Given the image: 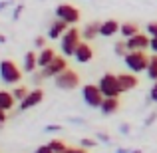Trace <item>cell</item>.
I'll return each instance as SVG.
<instances>
[{"label":"cell","instance_id":"obj_1","mask_svg":"<svg viewBox=\"0 0 157 153\" xmlns=\"http://www.w3.org/2000/svg\"><path fill=\"white\" fill-rule=\"evenodd\" d=\"M123 64L127 66L129 72L141 74V72H147L149 56L145 54V50H129V52H127V56L123 58Z\"/></svg>","mask_w":157,"mask_h":153},{"label":"cell","instance_id":"obj_11","mask_svg":"<svg viewBox=\"0 0 157 153\" xmlns=\"http://www.w3.org/2000/svg\"><path fill=\"white\" fill-rule=\"evenodd\" d=\"M74 58H76L80 64H88V62H92V58H94L92 46H90L86 40H82V42L78 44V48H76V54H74Z\"/></svg>","mask_w":157,"mask_h":153},{"label":"cell","instance_id":"obj_28","mask_svg":"<svg viewBox=\"0 0 157 153\" xmlns=\"http://www.w3.org/2000/svg\"><path fill=\"white\" fill-rule=\"evenodd\" d=\"M34 153H54V149H52L50 145H42V147H38Z\"/></svg>","mask_w":157,"mask_h":153},{"label":"cell","instance_id":"obj_7","mask_svg":"<svg viewBox=\"0 0 157 153\" xmlns=\"http://www.w3.org/2000/svg\"><path fill=\"white\" fill-rule=\"evenodd\" d=\"M80 16H82L80 10H78L76 6H72V4H60V6L56 8V18L66 20L70 26H74V24L80 22Z\"/></svg>","mask_w":157,"mask_h":153},{"label":"cell","instance_id":"obj_10","mask_svg":"<svg viewBox=\"0 0 157 153\" xmlns=\"http://www.w3.org/2000/svg\"><path fill=\"white\" fill-rule=\"evenodd\" d=\"M42 100H44V92L40 88H36V90H32V92H28V96L20 101V109L22 111L32 109V107H36L38 103H42Z\"/></svg>","mask_w":157,"mask_h":153},{"label":"cell","instance_id":"obj_31","mask_svg":"<svg viewBox=\"0 0 157 153\" xmlns=\"http://www.w3.org/2000/svg\"><path fill=\"white\" fill-rule=\"evenodd\" d=\"M0 121H6V111L0 109Z\"/></svg>","mask_w":157,"mask_h":153},{"label":"cell","instance_id":"obj_22","mask_svg":"<svg viewBox=\"0 0 157 153\" xmlns=\"http://www.w3.org/2000/svg\"><path fill=\"white\" fill-rule=\"evenodd\" d=\"M127 52H129V46H127V40H125V38H123L121 42L115 44V54H117V56L125 58V56H127Z\"/></svg>","mask_w":157,"mask_h":153},{"label":"cell","instance_id":"obj_2","mask_svg":"<svg viewBox=\"0 0 157 153\" xmlns=\"http://www.w3.org/2000/svg\"><path fill=\"white\" fill-rule=\"evenodd\" d=\"M80 36H82V30H80V28H76V26H72V28H68V30H66V34L60 38V42H62L60 48H62V54H64L66 58L76 54L78 44L82 42Z\"/></svg>","mask_w":157,"mask_h":153},{"label":"cell","instance_id":"obj_33","mask_svg":"<svg viewBox=\"0 0 157 153\" xmlns=\"http://www.w3.org/2000/svg\"><path fill=\"white\" fill-rule=\"evenodd\" d=\"M60 153H72V147H68L66 151H60Z\"/></svg>","mask_w":157,"mask_h":153},{"label":"cell","instance_id":"obj_14","mask_svg":"<svg viewBox=\"0 0 157 153\" xmlns=\"http://www.w3.org/2000/svg\"><path fill=\"white\" fill-rule=\"evenodd\" d=\"M119 28H121V24H119L117 20H105V22H101L100 34L104 36V38H111V36H115L119 32Z\"/></svg>","mask_w":157,"mask_h":153},{"label":"cell","instance_id":"obj_4","mask_svg":"<svg viewBox=\"0 0 157 153\" xmlns=\"http://www.w3.org/2000/svg\"><path fill=\"white\" fill-rule=\"evenodd\" d=\"M100 90L105 98H117L119 94H123L121 86H119V78L113 76V74H104L100 78Z\"/></svg>","mask_w":157,"mask_h":153},{"label":"cell","instance_id":"obj_23","mask_svg":"<svg viewBox=\"0 0 157 153\" xmlns=\"http://www.w3.org/2000/svg\"><path fill=\"white\" fill-rule=\"evenodd\" d=\"M48 145H50L52 149H54V153H60V151H66V149H68V145H66L62 139H52Z\"/></svg>","mask_w":157,"mask_h":153},{"label":"cell","instance_id":"obj_9","mask_svg":"<svg viewBox=\"0 0 157 153\" xmlns=\"http://www.w3.org/2000/svg\"><path fill=\"white\" fill-rule=\"evenodd\" d=\"M127 46H129V50H147L151 46V36L143 34V32H137L135 36L127 38Z\"/></svg>","mask_w":157,"mask_h":153},{"label":"cell","instance_id":"obj_32","mask_svg":"<svg viewBox=\"0 0 157 153\" xmlns=\"http://www.w3.org/2000/svg\"><path fill=\"white\" fill-rule=\"evenodd\" d=\"M72 153H88L84 147H78V149H72Z\"/></svg>","mask_w":157,"mask_h":153},{"label":"cell","instance_id":"obj_8","mask_svg":"<svg viewBox=\"0 0 157 153\" xmlns=\"http://www.w3.org/2000/svg\"><path fill=\"white\" fill-rule=\"evenodd\" d=\"M64 70H68V62H66V56H56L46 68H42V76L44 78H56L60 76Z\"/></svg>","mask_w":157,"mask_h":153},{"label":"cell","instance_id":"obj_29","mask_svg":"<svg viewBox=\"0 0 157 153\" xmlns=\"http://www.w3.org/2000/svg\"><path fill=\"white\" fill-rule=\"evenodd\" d=\"M94 145H96L94 139H82V147H94Z\"/></svg>","mask_w":157,"mask_h":153},{"label":"cell","instance_id":"obj_13","mask_svg":"<svg viewBox=\"0 0 157 153\" xmlns=\"http://www.w3.org/2000/svg\"><path fill=\"white\" fill-rule=\"evenodd\" d=\"M119 86H121V90L123 92H129V90H135L137 88V84H139V80L135 78V74L133 72H123V74H119Z\"/></svg>","mask_w":157,"mask_h":153},{"label":"cell","instance_id":"obj_18","mask_svg":"<svg viewBox=\"0 0 157 153\" xmlns=\"http://www.w3.org/2000/svg\"><path fill=\"white\" fill-rule=\"evenodd\" d=\"M14 103H16V98H14V94H12V92H6V90L0 92V109L8 111V109H12Z\"/></svg>","mask_w":157,"mask_h":153},{"label":"cell","instance_id":"obj_26","mask_svg":"<svg viewBox=\"0 0 157 153\" xmlns=\"http://www.w3.org/2000/svg\"><path fill=\"white\" fill-rule=\"evenodd\" d=\"M34 46L40 48V50H42V48H46V38H44V36H38V38L34 40Z\"/></svg>","mask_w":157,"mask_h":153},{"label":"cell","instance_id":"obj_15","mask_svg":"<svg viewBox=\"0 0 157 153\" xmlns=\"http://www.w3.org/2000/svg\"><path fill=\"white\" fill-rule=\"evenodd\" d=\"M100 28H101V22H88L84 26V30H82V38H84L86 42H90V40H94L96 36H101Z\"/></svg>","mask_w":157,"mask_h":153},{"label":"cell","instance_id":"obj_25","mask_svg":"<svg viewBox=\"0 0 157 153\" xmlns=\"http://www.w3.org/2000/svg\"><path fill=\"white\" fill-rule=\"evenodd\" d=\"M145 32L151 36V38H155V36H157V22H149L145 26Z\"/></svg>","mask_w":157,"mask_h":153},{"label":"cell","instance_id":"obj_17","mask_svg":"<svg viewBox=\"0 0 157 153\" xmlns=\"http://www.w3.org/2000/svg\"><path fill=\"white\" fill-rule=\"evenodd\" d=\"M54 58H56V52H54L52 48H42L40 54H38V68H46Z\"/></svg>","mask_w":157,"mask_h":153},{"label":"cell","instance_id":"obj_16","mask_svg":"<svg viewBox=\"0 0 157 153\" xmlns=\"http://www.w3.org/2000/svg\"><path fill=\"white\" fill-rule=\"evenodd\" d=\"M100 109H101V113H105V115L115 113V111L119 109V101H117V98H104V101H101Z\"/></svg>","mask_w":157,"mask_h":153},{"label":"cell","instance_id":"obj_6","mask_svg":"<svg viewBox=\"0 0 157 153\" xmlns=\"http://www.w3.org/2000/svg\"><path fill=\"white\" fill-rule=\"evenodd\" d=\"M54 82H56V86L60 90H76L78 86H80V76H78V72H74V70H64V72L60 74V76L54 78Z\"/></svg>","mask_w":157,"mask_h":153},{"label":"cell","instance_id":"obj_27","mask_svg":"<svg viewBox=\"0 0 157 153\" xmlns=\"http://www.w3.org/2000/svg\"><path fill=\"white\" fill-rule=\"evenodd\" d=\"M149 100L157 103V82H153V86H151V92H149Z\"/></svg>","mask_w":157,"mask_h":153},{"label":"cell","instance_id":"obj_5","mask_svg":"<svg viewBox=\"0 0 157 153\" xmlns=\"http://www.w3.org/2000/svg\"><path fill=\"white\" fill-rule=\"evenodd\" d=\"M82 98H84V101L88 103L90 107H100L105 96H104V94H101L100 86H94V84H86L84 88H82Z\"/></svg>","mask_w":157,"mask_h":153},{"label":"cell","instance_id":"obj_19","mask_svg":"<svg viewBox=\"0 0 157 153\" xmlns=\"http://www.w3.org/2000/svg\"><path fill=\"white\" fill-rule=\"evenodd\" d=\"M36 68H38V56H36L34 52H28L26 56H24L22 70H24V72H28V74H32Z\"/></svg>","mask_w":157,"mask_h":153},{"label":"cell","instance_id":"obj_21","mask_svg":"<svg viewBox=\"0 0 157 153\" xmlns=\"http://www.w3.org/2000/svg\"><path fill=\"white\" fill-rule=\"evenodd\" d=\"M147 78L149 80L157 82V54H151L149 56V66H147Z\"/></svg>","mask_w":157,"mask_h":153},{"label":"cell","instance_id":"obj_30","mask_svg":"<svg viewBox=\"0 0 157 153\" xmlns=\"http://www.w3.org/2000/svg\"><path fill=\"white\" fill-rule=\"evenodd\" d=\"M149 50L153 52V54H157V36H155V38H151V46H149Z\"/></svg>","mask_w":157,"mask_h":153},{"label":"cell","instance_id":"obj_12","mask_svg":"<svg viewBox=\"0 0 157 153\" xmlns=\"http://www.w3.org/2000/svg\"><path fill=\"white\" fill-rule=\"evenodd\" d=\"M70 28V24L66 22V20H62V18H56L54 22L50 24V30H48V38H52V40H58V38H62V36L66 34V30Z\"/></svg>","mask_w":157,"mask_h":153},{"label":"cell","instance_id":"obj_3","mask_svg":"<svg viewBox=\"0 0 157 153\" xmlns=\"http://www.w3.org/2000/svg\"><path fill=\"white\" fill-rule=\"evenodd\" d=\"M0 78H2L4 84L16 86L20 80H22V70H20L12 60H2V64H0Z\"/></svg>","mask_w":157,"mask_h":153},{"label":"cell","instance_id":"obj_20","mask_svg":"<svg viewBox=\"0 0 157 153\" xmlns=\"http://www.w3.org/2000/svg\"><path fill=\"white\" fill-rule=\"evenodd\" d=\"M139 32V28H137V24H133V22H125V24H121V28H119V34L123 36V38H131V36H135Z\"/></svg>","mask_w":157,"mask_h":153},{"label":"cell","instance_id":"obj_24","mask_svg":"<svg viewBox=\"0 0 157 153\" xmlns=\"http://www.w3.org/2000/svg\"><path fill=\"white\" fill-rule=\"evenodd\" d=\"M12 94H14V98H16V101H22L24 98L28 96V90L24 88V86H18V88H16L14 86V90H12Z\"/></svg>","mask_w":157,"mask_h":153}]
</instances>
